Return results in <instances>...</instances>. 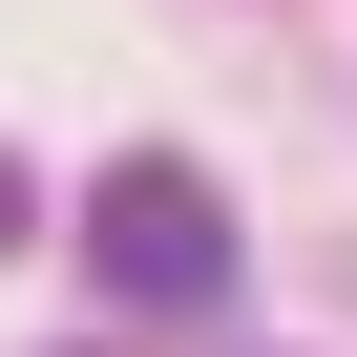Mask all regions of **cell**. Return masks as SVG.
Listing matches in <instances>:
<instances>
[{"label": "cell", "instance_id": "obj_1", "mask_svg": "<svg viewBox=\"0 0 357 357\" xmlns=\"http://www.w3.org/2000/svg\"><path fill=\"white\" fill-rule=\"evenodd\" d=\"M84 273H105L126 315H211V294H231V190L168 168V147H126L105 190H84Z\"/></svg>", "mask_w": 357, "mask_h": 357}, {"label": "cell", "instance_id": "obj_2", "mask_svg": "<svg viewBox=\"0 0 357 357\" xmlns=\"http://www.w3.org/2000/svg\"><path fill=\"white\" fill-rule=\"evenodd\" d=\"M22 231H43V168H22V147H0V252H22Z\"/></svg>", "mask_w": 357, "mask_h": 357}]
</instances>
